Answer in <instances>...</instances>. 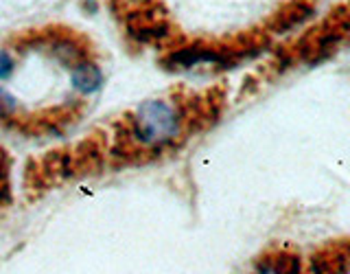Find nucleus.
<instances>
[{
  "label": "nucleus",
  "mask_w": 350,
  "mask_h": 274,
  "mask_svg": "<svg viewBox=\"0 0 350 274\" xmlns=\"http://www.w3.org/2000/svg\"><path fill=\"white\" fill-rule=\"evenodd\" d=\"M103 71L90 60H81L70 66V84L79 95H94L103 88Z\"/></svg>",
  "instance_id": "3"
},
{
  "label": "nucleus",
  "mask_w": 350,
  "mask_h": 274,
  "mask_svg": "<svg viewBox=\"0 0 350 274\" xmlns=\"http://www.w3.org/2000/svg\"><path fill=\"white\" fill-rule=\"evenodd\" d=\"M14 71H16V58L9 51L0 49V82L9 79Z\"/></svg>",
  "instance_id": "7"
},
{
  "label": "nucleus",
  "mask_w": 350,
  "mask_h": 274,
  "mask_svg": "<svg viewBox=\"0 0 350 274\" xmlns=\"http://www.w3.org/2000/svg\"><path fill=\"white\" fill-rule=\"evenodd\" d=\"M184 125L180 105L169 99H147L129 114L127 138L140 151H160L182 136Z\"/></svg>",
  "instance_id": "1"
},
{
  "label": "nucleus",
  "mask_w": 350,
  "mask_h": 274,
  "mask_svg": "<svg viewBox=\"0 0 350 274\" xmlns=\"http://www.w3.org/2000/svg\"><path fill=\"white\" fill-rule=\"evenodd\" d=\"M230 58H232V53H221L208 47H189L169 53V58L162 64L169 71H191V68H204V66H226L230 64Z\"/></svg>",
  "instance_id": "2"
},
{
  "label": "nucleus",
  "mask_w": 350,
  "mask_h": 274,
  "mask_svg": "<svg viewBox=\"0 0 350 274\" xmlns=\"http://www.w3.org/2000/svg\"><path fill=\"white\" fill-rule=\"evenodd\" d=\"M252 274H300V261L289 255H273L265 257Z\"/></svg>",
  "instance_id": "5"
},
{
  "label": "nucleus",
  "mask_w": 350,
  "mask_h": 274,
  "mask_svg": "<svg viewBox=\"0 0 350 274\" xmlns=\"http://www.w3.org/2000/svg\"><path fill=\"white\" fill-rule=\"evenodd\" d=\"M49 53L51 58H55L64 66H75L77 62L85 60L83 58V49L75 42V38L66 36V38H51L49 40Z\"/></svg>",
  "instance_id": "4"
},
{
  "label": "nucleus",
  "mask_w": 350,
  "mask_h": 274,
  "mask_svg": "<svg viewBox=\"0 0 350 274\" xmlns=\"http://www.w3.org/2000/svg\"><path fill=\"white\" fill-rule=\"evenodd\" d=\"M18 114V99L7 88H0V119H11Z\"/></svg>",
  "instance_id": "6"
}]
</instances>
